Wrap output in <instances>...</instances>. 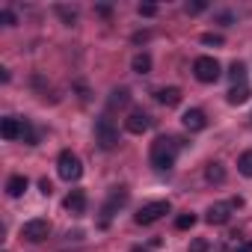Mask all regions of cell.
Listing matches in <instances>:
<instances>
[{
  "mask_svg": "<svg viewBox=\"0 0 252 252\" xmlns=\"http://www.w3.org/2000/svg\"><path fill=\"white\" fill-rule=\"evenodd\" d=\"M181 146H184V143H181L178 137H158V140L152 143V152H149L152 166L160 169V172L172 169V166H175V158H178V152H181Z\"/></svg>",
  "mask_w": 252,
  "mask_h": 252,
  "instance_id": "cell-1",
  "label": "cell"
},
{
  "mask_svg": "<svg viewBox=\"0 0 252 252\" xmlns=\"http://www.w3.org/2000/svg\"><path fill=\"white\" fill-rule=\"evenodd\" d=\"M95 143H98V149H104V152H110V149L119 146V128H116L107 116H101V119L95 122Z\"/></svg>",
  "mask_w": 252,
  "mask_h": 252,
  "instance_id": "cell-2",
  "label": "cell"
},
{
  "mask_svg": "<svg viewBox=\"0 0 252 252\" xmlns=\"http://www.w3.org/2000/svg\"><path fill=\"white\" fill-rule=\"evenodd\" d=\"M172 211V205L166 202V199H160V202H149V205H143L137 214H134V222L137 225H152V222H158L160 217H166Z\"/></svg>",
  "mask_w": 252,
  "mask_h": 252,
  "instance_id": "cell-3",
  "label": "cell"
},
{
  "mask_svg": "<svg viewBox=\"0 0 252 252\" xmlns=\"http://www.w3.org/2000/svg\"><path fill=\"white\" fill-rule=\"evenodd\" d=\"M220 63L214 60V57H196V63H193V77L199 80V83H217L220 80Z\"/></svg>",
  "mask_w": 252,
  "mask_h": 252,
  "instance_id": "cell-4",
  "label": "cell"
},
{
  "mask_svg": "<svg viewBox=\"0 0 252 252\" xmlns=\"http://www.w3.org/2000/svg\"><path fill=\"white\" fill-rule=\"evenodd\" d=\"M57 172H60L63 181H77L83 175V163H80V158L74 152H63L57 158Z\"/></svg>",
  "mask_w": 252,
  "mask_h": 252,
  "instance_id": "cell-5",
  "label": "cell"
},
{
  "mask_svg": "<svg viewBox=\"0 0 252 252\" xmlns=\"http://www.w3.org/2000/svg\"><path fill=\"white\" fill-rule=\"evenodd\" d=\"M125 202H128V190H125V187H113V190H110V199H107V202H104V208H101V228H107V225H110L113 214H116Z\"/></svg>",
  "mask_w": 252,
  "mask_h": 252,
  "instance_id": "cell-6",
  "label": "cell"
},
{
  "mask_svg": "<svg viewBox=\"0 0 252 252\" xmlns=\"http://www.w3.org/2000/svg\"><path fill=\"white\" fill-rule=\"evenodd\" d=\"M48 234H51V222H48V220H42V217L27 220V222L21 225V237H24V240H30V243H42Z\"/></svg>",
  "mask_w": 252,
  "mask_h": 252,
  "instance_id": "cell-7",
  "label": "cell"
},
{
  "mask_svg": "<svg viewBox=\"0 0 252 252\" xmlns=\"http://www.w3.org/2000/svg\"><path fill=\"white\" fill-rule=\"evenodd\" d=\"M149 128H152V116L143 113V110H134L128 119H125V131L128 134H146Z\"/></svg>",
  "mask_w": 252,
  "mask_h": 252,
  "instance_id": "cell-8",
  "label": "cell"
},
{
  "mask_svg": "<svg viewBox=\"0 0 252 252\" xmlns=\"http://www.w3.org/2000/svg\"><path fill=\"white\" fill-rule=\"evenodd\" d=\"M231 205L228 202H217V205H211L208 208V214H205V222H211V225H225L228 220H231Z\"/></svg>",
  "mask_w": 252,
  "mask_h": 252,
  "instance_id": "cell-9",
  "label": "cell"
},
{
  "mask_svg": "<svg viewBox=\"0 0 252 252\" xmlns=\"http://www.w3.org/2000/svg\"><path fill=\"white\" fill-rule=\"evenodd\" d=\"M181 125H184L187 131H205L208 116H205L199 107H190V110H184V116H181Z\"/></svg>",
  "mask_w": 252,
  "mask_h": 252,
  "instance_id": "cell-10",
  "label": "cell"
},
{
  "mask_svg": "<svg viewBox=\"0 0 252 252\" xmlns=\"http://www.w3.org/2000/svg\"><path fill=\"white\" fill-rule=\"evenodd\" d=\"M0 134H3V140H21V134H24V119L6 116L3 122H0Z\"/></svg>",
  "mask_w": 252,
  "mask_h": 252,
  "instance_id": "cell-11",
  "label": "cell"
},
{
  "mask_svg": "<svg viewBox=\"0 0 252 252\" xmlns=\"http://www.w3.org/2000/svg\"><path fill=\"white\" fill-rule=\"evenodd\" d=\"M155 98H158V104H163V107H175V104H181V89H178V86H163V89L155 92Z\"/></svg>",
  "mask_w": 252,
  "mask_h": 252,
  "instance_id": "cell-12",
  "label": "cell"
},
{
  "mask_svg": "<svg viewBox=\"0 0 252 252\" xmlns=\"http://www.w3.org/2000/svg\"><path fill=\"white\" fill-rule=\"evenodd\" d=\"M63 205H65L68 214H83V211H86V193H83V190H71Z\"/></svg>",
  "mask_w": 252,
  "mask_h": 252,
  "instance_id": "cell-13",
  "label": "cell"
},
{
  "mask_svg": "<svg viewBox=\"0 0 252 252\" xmlns=\"http://www.w3.org/2000/svg\"><path fill=\"white\" fill-rule=\"evenodd\" d=\"M27 175H12L9 181H6V193L12 196V199H18V196H24V190H27Z\"/></svg>",
  "mask_w": 252,
  "mask_h": 252,
  "instance_id": "cell-14",
  "label": "cell"
},
{
  "mask_svg": "<svg viewBox=\"0 0 252 252\" xmlns=\"http://www.w3.org/2000/svg\"><path fill=\"white\" fill-rule=\"evenodd\" d=\"M249 95H252V92H249V86H246V83L231 86V89H228V104H246V101H249Z\"/></svg>",
  "mask_w": 252,
  "mask_h": 252,
  "instance_id": "cell-15",
  "label": "cell"
},
{
  "mask_svg": "<svg viewBox=\"0 0 252 252\" xmlns=\"http://www.w3.org/2000/svg\"><path fill=\"white\" fill-rule=\"evenodd\" d=\"M131 68H134L137 74H149V71H152V57H149V54H137V57L131 60Z\"/></svg>",
  "mask_w": 252,
  "mask_h": 252,
  "instance_id": "cell-16",
  "label": "cell"
},
{
  "mask_svg": "<svg viewBox=\"0 0 252 252\" xmlns=\"http://www.w3.org/2000/svg\"><path fill=\"white\" fill-rule=\"evenodd\" d=\"M205 178H208L211 184H222V181H225V169H222V163H208Z\"/></svg>",
  "mask_w": 252,
  "mask_h": 252,
  "instance_id": "cell-17",
  "label": "cell"
},
{
  "mask_svg": "<svg viewBox=\"0 0 252 252\" xmlns=\"http://www.w3.org/2000/svg\"><path fill=\"white\" fill-rule=\"evenodd\" d=\"M228 77H231V83H234V86H240V83L246 80V65H243V63H231Z\"/></svg>",
  "mask_w": 252,
  "mask_h": 252,
  "instance_id": "cell-18",
  "label": "cell"
},
{
  "mask_svg": "<svg viewBox=\"0 0 252 252\" xmlns=\"http://www.w3.org/2000/svg\"><path fill=\"white\" fill-rule=\"evenodd\" d=\"M237 172L246 175V178H252V152H243V155L237 158Z\"/></svg>",
  "mask_w": 252,
  "mask_h": 252,
  "instance_id": "cell-19",
  "label": "cell"
},
{
  "mask_svg": "<svg viewBox=\"0 0 252 252\" xmlns=\"http://www.w3.org/2000/svg\"><path fill=\"white\" fill-rule=\"evenodd\" d=\"M196 225V214H178V220H175V228H181V231H187V228H193Z\"/></svg>",
  "mask_w": 252,
  "mask_h": 252,
  "instance_id": "cell-20",
  "label": "cell"
},
{
  "mask_svg": "<svg viewBox=\"0 0 252 252\" xmlns=\"http://www.w3.org/2000/svg\"><path fill=\"white\" fill-rule=\"evenodd\" d=\"M128 89H116L113 92V98H110V107H122V104H128Z\"/></svg>",
  "mask_w": 252,
  "mask_h": 252,
  "instance_id": "cell-21",
  "label": "cell"
},
{
  "mask_svg": "<svg viewBox=\"0 0 252 252\" xmlns=\"http://www.w3.org/2000/svg\"><path fill=\"white\" fill-rule=\"evenodd\" d=\"M211 249V243L205 240V237H196V240H190V252H208Z\"/></svg>",
  "mask_w": 252,
  "mask_h": 252,
  "instance_id": "cell-22",
  "label": "cell"
},
{
  "mask_svg": "<svg viewBox=\"0 0 252 252\" xmlns=\"http://www.w3.org/2000/svg\"><path fill=\"white\" fill-rule=\"evenodd\" d=\"M57 12L63 15V21H65V24H74V21H77V12H74V9H65V6H57Z\"/></svg>",
  "mask_w": 252,
  "mask_h": 252,
  "instance_id": "cell-23",
  "label": "cell"
},
{
  "mask_svg": "<svg viewBox=\"0 0 252 252\" xmlns=\"http://www.w3.org/2000/svg\"><path fill=\"white\" fill-rule=\"evenodd\" d=\"M208 9V3H205V0H196V3H187V12L190 15H199V12H205Z\"/></svg>",
  "mask_w": 252,
  "mask_h": 252,
  "instance_id": "cell-24",
  "label": "cell"
},
{
  "mask_svg": "<svg viewBox=\"0 0 252 252\" xmlns=\"http://www.w3.org/2000/svg\"><path fill=\"white\" fill-rule=\"evenodd\" d=\"M140 15L143 18H152V15H158V6L155 3H140Z\"/></svg>",
  "mask_w": 252,
  "mask_h": 252,
  "instance_id": "cell-25",
  "label": "cell"
},
{
  "mask_svg": "<svg viewBox=\"0 0 252 252\" xmlns=\"http://www.w3.org/2000/svg\"><path fill=\"white\" fill-rule=\"evenodd\" d=\"M0 21H3L6 27H15V15H12L9 9H3V12H0Z\"/></svg>",
  "mask_w": 252,
  "mask_h": 252,
  "instance_id": "cell-26",
  "label": "cell"
},
{
  "mask_svg": "<svg viewBox=\"0 0 252 252\" xmlns=\"http://www.w3.org/2000/svg\"><path fill=\"white\" fill-rule=\"evenodd\" d=\"M202 42H205V45H222V36H214V33H205V36H202Z\"/></svg>",
  "mask_w": 252,
  "mask_h": 252,
  "instance_id": "cell-27",
  "label": "cell"
},
{
  "mask_svg": "<svg viewBox=\"0 0 252 252\" xmlns=\"http://www.w3.org/2000/svg\"><path fill=\"white\" fill-rule=\"evenodd\" d=\"M231 252H252V240H243V243H237Z\"/></svg>",
  "mask_w": 252,
  "mask_h": 252,
  "instance_id": "cell-28",
  "label": "cell"
},
{
  "mask_svg": "<svg viewBox=\"0 0 252 252\" xmlns=\"http://www.w3.org/2000/svg\"><path fill=\"white\" fill-rule=\"evenodd\" d=\"M39 190L48 196V193H51V181H48V178H42V181H39Z\"/></svg>",
  "mask_w": 252,
  "mask_h": 252,
  "instance_id": "cell-29",
  "label": "cell"
},
{
  "mask_svg": "<svg viewBox=\"0 0 252 252\" xmlns=\"http://www.w3.org/2000/svg\"><path fill=\"white\" fill-rule=\"evenodd\" d=\"M231 21H234V15H228V12L220 15V24H231Z\"/></svg>",
  "mask_w": 252,
  "mask_h": 252,
  "instance_id": "cell-30",
  "label": "cell"
},
{
  "mask_svg": "<svg viewBox=\"0 0 252 252\" xmlns=\"http://www.w3.org/2000/svg\"><path fill=\"white\" fill-rule=\"evenodd\" d=\"M131 252H146V249H143V246H134V249H131Z\"/></svg>",
  "mask_w": 252,
  "mask_h": 252,
  "instance_id": "cell-31",
  "label": "cell"
}]
</instances>
